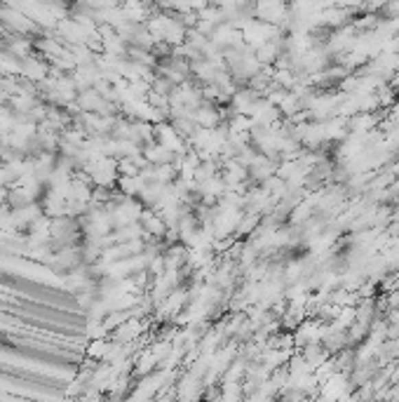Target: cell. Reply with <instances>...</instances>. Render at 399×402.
I'll use <instances>...</instances> for the list:
<instances>
[{"label":"cell","mask_w":399,"mask_h":402,"mask_svg":"<svg viewBox=\"0 0 399 402\" xmlns=\"http://www.w3.org/2000/svg\"><path fill=\"white\" fill-rule=\"evenodd\" d=\"M251 14L266 24L284 26L289 19V5H286V0H254Z\"/></svg>","instance_id":"cell-1"}]
</instances>
